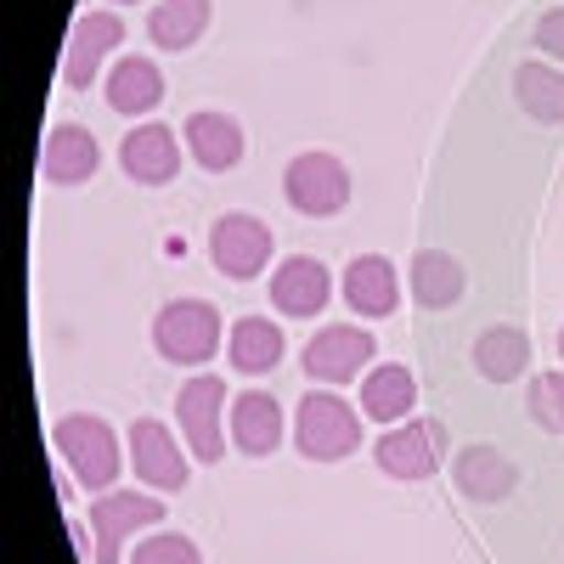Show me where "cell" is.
Returning a JSON list of instances; mask_svg holds the SVG:
<instances>
[{"label":"cell","mask_w":564,"mask_h":564,"mask_svg":"<svg viewBox=\"0 0 564 564\" xmlns=\"http://www.w3.org/2000/svg\"><path fill=\"white\" fill-rule=\"evenodd\" d=\"M181 141H186V153H193V164L209 170V175L238 170V159H243V124L231 119V113H215V108L186 119L181 124Z\"/></svg>","instance_id":"14"},{"label":"cell","mask_w":564,"mask_h":564,"mask_svg":"<svg viewBox=\"0 0 564 564\" xmlns=\"http://www.w3.org/2000/svg\"><path fill=\"white\" fill-rule=\"evenodd\" d=\"M130 564H204V553L186 536H175V531H159V536L130 547Z\"/></svg>","instance_id":"27"},{"label":"cell","mask_w":564,"mask_h":564,"mask_svg":"<svg viewBox=\"0 0 564 564\" xmlns=\"http://www.w3.org/2000/svg\"><path fill=\"white\" fill-rule=\"evenodd\" d=\"M294 446L305 463H339L361 446V412H350L345 395L311 390L294 412Z\"/></svg>","instance_id":"1"},{"label":"cell","mask_w":564,"mask_h":564,"mask_svg":"<svg viewBox=\"0 0 564 564\" xmlns=\"http://www.w3.org/2000/svg\"><path fill=\"white\" fill-rule=\"evenodd\" d=\"M406 282H412V300H417L423 311H446V305L463 300V265H457L452 254H441V249H423V254L412 260Z\"/></svg>","instance_id":"22"},{"label":"cell","mask_w":564,"mask_h":564,"mask_svg":"<svg viewBox=\"0 0 564 564\" xmlns=\"http://www.w3.org/2000/svg\"><path fill=\"white\" fill-rule=\"evenodd\" d=\"M113 45H124V18H113V12H79L74 29H68V45H63V85L85 90L90 79H97V68H102V57L113 52Z\"/></svg>","instance_id":"11"},{"label":"cell","mask_w":564,"mask_h":564,"mask_svg":"<svg viewBox=\"0 0 564 564\" xmlns=\"http://www.w3.org/2000/svg\"><path fill=\"white\" fill-rule=\"evenodd\" d=\"M113 7H135V0H113Z\"/></svg>","instance_id":"30"},{"label":"cell","mask_w":564,"mask_h":564,"mask_svg":"<svg viewBox=\"0 0 564 564\" xmlns=\"http://www.w3.org/2000/svg\"><path fill=\"white\" fill-rule=\"evenodd\" d=\"M209 18H215V0H159L148 18V34L159 52H193L209 29Z\"/></svg>","instance_id":"21"},{"label":"cell","mask_w":564,"mask_h":564,"mask_svg":"<svg viewBox=\"0 0 564 564\" xmlns=\"http://www.w3.org/2000/svg\"><path fill=\"white\" fill-rule=\"evenodd\" d=\"M446 457V423L441 417H406L372 441V463L390 480H430Z\"/></svg>","instance_id":"4"},{"label":"cell","mask_w":564,"mask_h":564,"mask_svg":"<svg viewBox=\"0 0 564 564\" xmlns=\"http://www.w3.org/2000/svg\"><path fill=\"white\" fill-rule=\"evenodd\" d=\"M220 412H226V379L220 372H198V379L181 384L175 423H181V441H186V452H193V463H220V452H226Z\"/></svg>","instance_id":"6"},{"label":"cell","mask_w":564,"mask_h":564,"mask_svg":"<svg viewBox=\"0 0 564 564\" xmlns=\"http://www.w3.org/2000/svg\"><path fill=\"white\" fill-rule=\"evenodd\" d=\"M531 417L547 435H564V372H536L531 379Z\"/></svg>","instance_id":"26"},{"label":"cell","mask_w":564,"mask_h":564,"mask_svg":"<svg viewBox=\"0 0 564 564\" xmlns=\"http://www.w3.org/2000/svg\"><path fill=\"white\" fill-rule=\"evenodd\" d=\"M513 97L520 108L542 124H564V68H547V63H520L513 68Z\"/></svg>","instance_id":"24"},{"label":"cell","mask_w":564,"mask_h":564,"mask_svg":"<svg viewBox=\"0 0 564 564\" xmlns=\"http://www.w3.org/2000/svg\"><path fill=\"white\" fill-rule=\"evenodd\" d=\"M412 406H417V379L401 361H384V367L361 372V417L395 423V417H412Z\"/></svg>","instance_id":"20"},{"label":"cell","mask_w":564,"mask_h":564,"mask_svg":"<svg viewBox=\"0 0 564 564\" xmlns=\"http://www.w3.org/2000/svg\"><path fill=\"white\" fill-rule=\"evenodd\" d=\"M265 294L282 316H316L327 300H334V276H327V265L316 254H289L271 271Z\"/></svg>","instance_id":"13"},{"label":"cell","mask_w":564,"mask_h":564,"mask_svg":"<svg viewBox=\"0 0 564 564\" xmlns=\"http://www.w3.org/2000/svg\"><path fill=\"white\" fill-rule=\"evenodd\" d=\"M226 356L238 372H271L282 361V327L265 322V316H243V322H231V339H226Z\"/></svg>","instance_id":"23"},{"label":"cell","mask_w":564,"mask_h":564,"mask_svg":"<svg viewBox=\"0 0 564 564\" xmlns=\"http://www.w3.org/2000/svg\"><path fill=\"white\" fill-rule=\"evenodd\" d=\"M558 356H564V327H558Z\"/></svg>","instance_id":"29"},{"label":"cell","mask_w":564,"mask_h":564,"mask_svg":"<svg viewBox=\"0 0 564 564\" xmlns=\"http://www.w3.org/2000/svg\"><path fill=\"white\" fill-rule=\"evenodd\" d=\"M282 198H289L300 215H311V220L339 215L350 204V170H345V159L322 153V148L289 159V170H282Z\"/></svg>","instance_id":"5"},{"label":"cell","mask_w":564,"mask_h":564,"mask_svg":"<svg viewBox=\"0 0 564 564\" xmlns=\"http://www.w3.org/2000/svg\"><path fill=\"white\" fill-rule=\"evenodd\" d=\"M102 164L97 153V135H90L85 124H52L45 130V148H40V175L52 186H79L90 181Z\"/></svg>","instance_id":"16"},{"label":"cell","mask_w":564,"mask_h":564,"mask_svg":"<svg viewBox=\"0 0 564 564\" xmlns=\"http://www.w3.org/2000/svg\"><path fill=\"white\" fill-rule=\"evenodd\" d=\"M231 441L243 457H271L282 446V406L271 390H243L231 401Z\"/></svg>","instance_id":"17"},{"label":"cell","mask_w":564,"mask_h":564,"mask_svg":"<svg viewBox=\"0 0 564 564\" xmlns=\"http://www.w3.org/2000/svg\"><path fill=\"white\" fill-rule=\"evenodd\" d=\"M130 463H135V475L148 480L153 491H181L186 475H193L181 441L170 435V423H159V417H135L130 423Z\"/></svg>","instance_id":"10"},{"label":"cell","mask_w":564,"mask_h":564,"mask_svg":"<svg viewBox=\"0 0 564 564\" xmlns=\"http://www.w3.org/2000/svg\"><path fill=\"white\" fill-rule=\"evenodd\" d=\"M181 148L186 141L170 124H135L124 135V148H119V170L135 186H170L181 175Z\"/></svg>","instance_id":"12"},{"label":"cell","mask_w":564,"mask_h":564,"mask_svg":"<svg viewBox=\"0 0 564 564\" xmlns=\"http://www.w3.org/2000/svg\"><path fill=\"white\" fill-rule=\"evenodd\" d=\"M339 294H345V305L356 311V316H395V305H401V276H395V265L384 260V254H356L350 265H345V282H339Z\"/></svg>","instance_id":"15"},{"label":"cell","mask_w":564,"mask_h":564,"mask_svg":"<svg viewBox=\"0 0 564 564\" xmlns=\"http://www.w3.org/2000/svg\"><path fill=\"white\" fill-rule=\"evenodd\" d=\"M164 102V68L153 57H119L108 74V108L119 119H141Z\"/></svg>","instance_id":"18"},{"label":"cell","mask_w":564,"mask_h":564,"mask_svg":"<svg viewBox=\"0 0 564 564\" xmlns=\"http://www.w3.org/2000/svg\"><path fill=\"white\" fill-rule=\"evenodd\" d=\"M159 520H164L159 497H148V491H102L97 502H90V536H97V553H90V558H97V564H119L124 536L148 531Z\"/></svg>","instance_id":"8"},{"label":"cell","mask_w":564,"mask_h":564,"mask_svg":"<svg viewBox=\"0 0 564 564\" xmlns=\"http://www.w3.org/2000/svg\"><path fill=\"white\" fill-rule=\"evenodd\" d=\"M52 441H57V457L68 463V475H74L85 491H97V497L113 491V480H119V435L108 430L97 412L63 417L57 430H52Z\"/></svg>","instance_id":"2"},{"label":"cell","mask_w":564,"mask_h":564,"mask_svg":"<svg viewBox=\"0 0 564 564\" xmlns=\"http://www.w3.org/2000/svg\"><path fill=\"white\" fill-rule=\"evenodd\" d=\"M475 367L491 384L520 379V372L531 367V339L520 334V327H486V334L475 339Z\"/></svg>","instance_id":"25"},{"label":"cell","mask_w":564,"mask_h":564,"mask_svg":"<svg viewBox=\"0 0 564 564\" xmlns=\"http://www.w3.org/2000/svg\"><path fill=\"white\" fill-rule=\"evenodd\" d=\"M271 254H276V238H271V226L260 220V215H220L215 220V231H209V260H215V271L220 276H231V282H249V276H260L265 265H271Z\"/></svg>","instance_id":"7"},{"label":"cell","mask_w":564,"mask_h":564,"mask_svg":"<svg viewBox=\"0 0 564 564\" xmlns=\"http://www.w3.org/2000/svg\"><path fill=\"white\" fill-rule=\"evenodd\" d=\"M153 350L175 367H204L220 350V311L209 300H170L153 316Z\"/></svg>","instance_id":"3"},{"label":"cell","mask_w":564,"mask_h":564,"mask_svg":"<svg viewBox=\"0 0 564 564\" xmlns=\"http://www.w3.org/2000/svg\"><path fill=\"white\" fill-rule=\"evenodd\" d=\"M452 480L463 497H475V502H502L513 491V480H520V468H513L497 446H463L457 463H452Z\"/></svg>","instance_id":"19"},{"label":"cell","mask_w":564,"mask_h":564,"mask_svg":"<svg viewBox=\"0 0 564 564\" xmlns=\"http://www.w3.org/2000/svg\"><path fill=\"white\" fill-rule=\"evenodd\" d=\"M379 356V339L367 327H350V322H334V327H316V339L305 345V379L316 384H350L356 372L372 367Z\"/></svg>","instance_id":"9"},{"label":"cell","mask_w":564,"mask_h":564,"mask_svg":"<svg viewBox=\"0 0 564 564\" xmlns=\"http://www.w3.org/2000/svg\"><path fill=\"white\" fill-rule=\"evenodd\" d=\"M536 45H542L547 57H558V63H564V7H558V12H547V18L536 23Z\"/></svg>","instance_id":"28"}]
</instances>
